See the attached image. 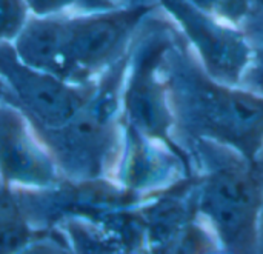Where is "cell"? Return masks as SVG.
<instances>
[{
    "label": "cell",
    "mask_w": 263,
    "mask_h": 254,
    "mask_svg": "<svg viewBox=\"0 0 263 254\" xmlns=\"http://www.w3.org/2000/svg\"><path fill=\"white\" fill-rule=\"evenodd\" d=\"M65 177L25 111L11 100H0V182L17 191H42Z\"/></svg>",
    "instance_id": "obj_8"
},
{
    "label": "cell",
    "mask_w": 263,
    "mask_h": 254,
    "mask_svg": "<svg viewBox=\"0 0 263 254\" xmlns=\"http://www.w3.org/2000/svg\"><path fill=\"white\" fill-rule=\"evenodd\" d=\"M237 86L263 97V42L253 45L250 60L240 76Z\"/></svg>",
    "instance_id": "obj_15"
},
{
    "label": "cell",
    "mask_w": 263,
    "mask_h": 254,
    "mask_svg": "<svg viewBox=\"0 0 263 254\" xmlns=\"http://www.w3.org/2000/svg\"><path fill=\"white\" fill-rule=\"evenodd\" d=\"M213 15L243 31L251 15V2L250 0H217Z\"/></svg>",
    "instance_id": "obj_16"
},
{
    "label": "cell",
    "mask_w": 263,
    "mask_h": 254,
    "mask_svg": "<svg viewBox=\"0 0 263 254\" xmlns=\"http://www.w3.org/2000/svg\"><path fill=\"white\" fill-rule=\"evenodd\" d=\"M63 17L65 14H32L18 37L12 42V48L23 63L62 79H65Z\"/></svg>",
    "instance_id": "obj_11"
},
{
    "label": "cell",
    "mask_w": 263,
    "mask_h": 254,
    "mask_svg": "<svg viewBox=\"0 0 263 254\" xmlns=\"http://www.w3.org/2000/svg\"><path fill=\"white\" fill-rule=\"evenodd\" d=\"M250 2H251V15L243 28V32L254 45L263 42V0H250Z\"/></svg>",
    "instance_id": "obj_17"
},
{
    "label": "cell",
    "mask_w": 263,
    "mask_h": 254,
    "mask_svg": "<svg viewBox=\"0 0 263 254\" xmlns=\"http://www.w3.org/2000/svg\"><path fill=\"white\" fill-rule=\"evenodd\" d=\"M157 8L156 0H131L112 8L65 14V79L76 83L97 80L128 54L143 20Z\"/></svg>",
    "instance_id": "obj_5"
},
{
    "label": "cell",
    "mask_w": 263,
    "mask_h": 254,
    "mask_svg": "<svg viewBox=\"0 0 263 254\" xmlns=\"http://www.w3.org/2000/svg\"><path fill=\"white\" fill-rule=\"evenodd\" d=\"M176 32L177 25L160 8L143 20L129 48L122 86V120L140 134L190 154L176 139V120L160 72L162 59Z\"/></svg>",
    "instance_id": "obj_4"
},
{
    "label": "cell",
    "mask_w": 263,
    "mask_h": 254,
    "mask_svg": "<svg viewBox=\"0 0 263 254\" xmlns=\"http://www.w3.org/2000/svg\"><path fill=\"white\" fill-rule=\"evenodd\" d=\"M39 233L25 216L18 193L0 182V253L29 251Z\"/></svg>",
    "instance_id": "obj_12"
},
{
    "label": "cell",
    "mask_w": 263,
    "mask_h": 254,
    "mask_svg": "<svg viewBox=\"0 0 263 254\" xmlns=\"http://www.w3.org/2000/svg\"><path fill=\"white\" fill-rule=\"evenodd\" d=\"M31 15L26 0H0V43H12Z\"/></svg>",
    "instance_id": "obj_14"
},
{
    "label": "cell",
    "mask_w": 263,
    "mask_h": 254,
    "mask_svg": "<svg viewBox=\"0 0 263 254\" xmlns=\"http://www.w3.org/2000/svg\"><path fill=\"white\" fill-rule=\"evenodd\" d=\"M145 245L149 253H179L180 247L200 221L197 211V173L154 191L137 205Z\"/></svg>",
    "instance_id": "obj_10"
},
{
    "label": "cell",
    "mask_w": 263,
    "mask_h": 254,
    "mask_svg": "<svg viewBox=\"0 0 263 254\" xmlns=\"http://www.w3.org/2000/svg\"><path fill=\"white\" fill-rule=\"evenodd\" d=\"M160 72L183 147L194 139L227 145L250 160L263 150V97L211 77L177 28Z\"/></svg>",
    "instance_id": "obj_1"
},
{
    "label": "cell",
    "mask_w": 263,
    "mask_h": 254,
    "mask_svg": "<svg viewBox=\"0 0 263 254\" xmlns=\"http://www.w3.org/2000/svg\"><path fill=\"white\" fill-rule=\"evenodd\" d=\"M256 164L259 165V168L263 171V150L259 153V156H257V159H256Z\"/></svg>",
    "instance_id": "obj_20"
},
{
    "label": "cell",
    "mask_w": 263,
    "mask_h": 254,
    "mask_svg": "<svg viewBox=\"0 0 263 254\" xmlns=\"http://www.w3.org/2000/svg\"><path fill=\"white\" fill-rule=\"evenodd\" d=\"M34 15H52V14H69L85 12L112 8L131 0H26Z\"/></svg>",
    "instance_id": "obj_13"
},
{
    "label": "cell",
    "mask_w": 263,
    "mask_h": 254,
    "mask_svg": "<svg viewBox=\"0 0 263 254\" xmlns=\"http://www.w3.org/2000/svg\"><path fill=\"white\" fill-rule=\"evenodd\" d=\"M156 2L185 35L205 71L223 83L239 85L253 49L248 35L240 28L202 11L190 0Z\"/></svg>",
    "instance_id": "obj_7"
},
{
    "label": "cell",
    "mask_w": 263,
    "mask_h": 254,
    "mask_svg": "<svg viewBox=\"0 0 263 254\" xmlns=\"http://www.w3.org/2000/svg\"><path fill=\"white\" fill-rule=\"evenodd\" d=\"M128 54L105 71L91 100L66 123L37 128L66 180L112 177L123 142L122 86Z\"/></svg>",
    "instance_id": "obj_3"
},
{
    "label": "cell",
    "mask_w": 263,
    "mask_h": 254,
    "mask_svg": "<svg viewBox=\"0 0 263 254\" xmlns=\"http://www.w3.org/2000/svg\"><path fill=\"white\" fill-rule=\"evenodd\" d=\"M194 174L191 154L177 153L123 123L122 151L111 177L119 185L145 197Z\"/></svg>",
    "instance_id": "obj_9"
},
{
    "label": "cell",
    "mask_w": 263,
    "mask_h": 254,
    "mask_svg": "<svg viewBox=\"0 0 263 254\" xmlns=\"http://www.w3.org/2000/svg\"><path fill=\"white\" fill-rule=\"evenodd\" d=\"M257 253H263V205L259 216V228H257Z\"/></svg>",
    "instance_id": "obj_18"
},
{
    "label": "cell",
    "mask_w": 263,
    "mask_h": 254,
    "mask_svg": "<svg viewBox=\"0 0 263 254\" xmlns=\"http://www.w3.org/2000/svg\"><path fill=\"white\" fill-rule=\"evenodd\" d=\"M0 76L9 100L20 106L37 128H57L71 120L92 97L97 80L76 83L23 63L12 43H0Z\"/></svg>",
    "instance_id": "obj_6"
},
{
    "label": "cell",
    "mask_w": 263,
    "mask_h": 254,
    "mask_svg": "<svg viewBox=\"0 0 263 254\" xmlns=\"http://www.w3.org/2000/svg\"><path fill=\"white\" fill-rule=\"evenodd\" d=\"M197 173V211L223 253H257L263 171L256 160L208 140L183 145Z\"/></svg>",
    "instance_id": "obj_2"
},
{
    "label": "cell",
    "mask_w": 263,
    "mask_h": 254,
    "mask_svg": "<svg viewBox=\"0 0 263 254\" xmlns=\"http://www.w3.org/2000/svg\"><path fill=\"white\" fill-rule=\"evenodd\" d=\"M0 100H9V91L2 76H0Z\"/></svg>",
    "instance_id": "obj_19"
}]
</instances>
